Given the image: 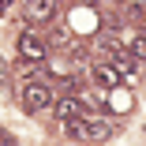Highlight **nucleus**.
I'll list each match as a JSON object with an SVG mask.
<instances>
[{
  "label": "nucleus",
  "instance_id": "1",
  "mask_svg": "<svg viewBox=\"0 0 146 146\" xmlns=\"http://www.w3.org/2000/svg\"><path fill=\"white\" fill-rule=\"evenodd\" d=\"M68 135L71 139H82V142H101L112 135L109 120H94V116H75V120L68 124Z\"/></svg>",
  "mask_w": 146,
  "mask_h": 146
},
{
  "label": "nucleus",
  "instance_id": "2",
  "mask_svg": "<svg viewBox=\"0 0 146 146\" xmlns=\"http://www.w3.org/2000/svg\"><path fill=\"white\" fill-rule=\"evenodd\" d=\"M49 105H52V90H49L45 82H26L23 86V109L26 112H41Z\"/></svg>",
  "mask_w": 146,
  "mask_h": 146
},
{
  "label": "nucleus",
  "instance_id": "3",
  "mask_svg": "<svg viewBox=\"0 0 146 146\" xmlns=\"http://www.w3.org/2000/svg\"><path fill=\"white\" fill-rule=\"evenodd\" d=\"M19 56H23L26 64H41V60H45V41H41L38 34H30V30L19 34Z\"/></svg>",
  "mask_w": 146,
  "mask_h": 146
},
{
  "label": "nucleus",
  "instance_id": "4",
  "mask_svg": "<svg viewBox=\"0 0 146 146\" xmlns=\"http://www.w3.org/2000/svg\"><path fill=\"white\" fill-rule=\"evenodd\" d=\"M52 109H56V116H60V124H71L75 116H82V98H75V94L52 98Z\"/></svg>",
  "mask_w": 146,
  "mask_h": 146
},
{
  "label": "nucleus",
  "instance_id": "5",
  "mask_svg": "<svg viewBox=\"0 0 146 146\" xmlns=\"http://www.w3.org/2000/svg\"><path fill=\"white\" fill-rule=\"evenodd\" d=\"M52 15H56V0H26V19L49 23Z\"/></svg>",
  "mask_w": 146,
  "mask_h": 146
},
{
  "label": "nucleus",
  "instance_id": "6",
  "mask_svg": "<svg viewBox=\"0 0 146 146\" xmlns=\"http://www.w3.org/2000/svg\"><path fill=\"white\" fill-rule=\"evenodd\" d=\"M90 75H94V82H98V86H105V90H112V86L120 82V71H116V64H98Z\"/></svg>",
  "mask_w": 146,
  "mask_h": 146
},
{
  "label": "nucleus",
  "instance_id": "7",
  "mask_svg": "<svg viewBox=\"0 0 146 146\" xmlns=\"http://www.w3.org/2000/svg\"><path fill=\"white\" fill-rule=\"evenodd\" d=\"M116 71H120V79H135V71H139V60H135V56L131 52H124V49H116Z\"/></svg>",
  "mask_w": 146,
  "mask_h": 146
},
{
  "label": "nucleus",
  "instance_id": "8",
  "mask_svg": "<svg viewBox=\"0 0 146 146\" xmlns=\"http://www.w3.org/2000/svg\"><path fill=\"white\" fill-rule=\"evenodd\" d=\"M105 105H109V109H116V112H127V109H131V94H127V90H116V86H112V90H109V98H105Z\"/></svg>",
  "mask_w": 146,
  "mask_h": 146
},
{
  "label": "nucleus",
  "instance_id": "9",
  "mask_svg": "<svg viewBox=\"0 0 146 146\" xmlns=\"http://www.w3.org/2000/svg\"><path fill=\"white\" fill-rule=\"evenodd\" d=\"M127 52L135 56V60H146V30H142V34H135V38L127 41Z\"/></svg>",
  "mask_w": 146,
  "mask_h": 146
},
{
  "label": "nucleus",
  "instance_id": "10",
  "mask_svg": "<svg viewBox=\"0 0 146 146\" xmlns=\"http://www.w3.org/2000/svg\"><path fill=\"white\" fill-rule=\"evenodd\" d=\"M142 11H146V4H131V8H127V15H131L135 23H142Z\"/></svg>",
  "mask_w": 146,
  "mask_h": 146
},
{
  "label": "nucleus",
  "instance_id": "11",
  "mask_svg": "<svg viewBox=\"0 0 146 146\" xmlns=\"http://www.w3.org/2000/svg\"><path fill=\"white\" fill-rule=\"evenodd\" d=\"M11 4H15V0H0V15H4V11H8Z\"/></svg>",
  "mask_w": 146,
  "mask_h": 146
},
{
  "label": "nucleus",
  "instance_id": "12",
  "mask_svg": "<svg viewBox=\"0 0 146 146\" xmlns=\"http://www.w3.org/2000/svg\"><path fill=\"white\" fill-rule=\"evenodd\" d=\"M142 30H146V11H142Z\"/></svg>",
  "mask_w": 146,
  "mask_h": 146
}]
</instances>
